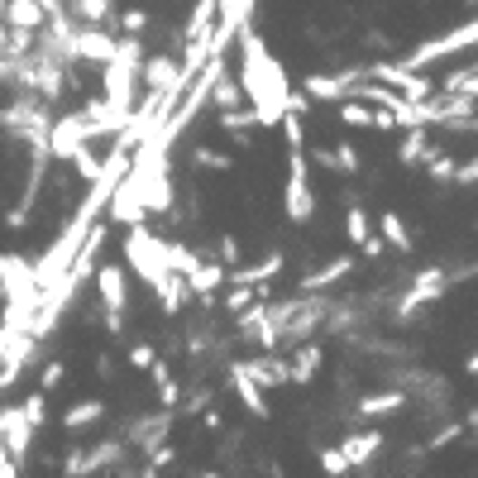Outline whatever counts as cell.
<instances>
[{"instance_id":"cell-56","label":"cell","mask_w":478,"mask_h":478,"mask_svg":"<svg viewBox=\"0 0 478 478\" xmlns=\"http://www.w3.org/2000/svg\"><path fill=\"white\" fill-rule=\"evenodd\" d=\"M196 478H225V473H220V469H206V473H196Z\"/></svg>"},{"instance_id":"cell-48","label":"cell","mask_w":478,"mask_h":478,"mask_svg":"<svg viewBox=\"0 0 478 478\" xmlns=\"http://www.w3.org/2000/svg\"><path fill=\"white\" fill-rule=\"evenodd\" d=\"M311 163H316V167H326V173H339V163H335V148H311Z\"/></svg>"},{"instance_id":"cell-26","label":"cell","mask_w":478,"mask_h":478,"mask_svg":"<svg viewBox=\"0 0 478 478\" xmlns=\"http://www.w3.org/2000/svg\"><path fill=\"white\" fill-rule=\"evenodd\" d=\"M206 100H211L215 110H230V106H249V100H244V91H239V81H234V77H225V72H220V77L211 81V96H206Z\"/></svg>"},{"instance_id":"cell-4","label":"cell","mask_w":478,"mask_h":478,"mask_svg":"<svg viewBox=\"0 0 478 478\" xmlns=\"http://www.w3.org/2000/svg\"><path fill=\"white\" fill-rule=\"evenodd\" d=\"M473 43H478V24H473V20H464V24L445 29L440 39H425V43H416V48H412V53H402V58H397V67H406V72H425V67L440 62V58H459V53H469Z\"/></svg>"},{"instance_id":"cell-12","label":"cell","mask_w":478,"mask_h":478,"mask_svg":"<svg viewBox=\"0 0 478 478\" xmlns=\"http://www.w3.org/2000/svg\"><path fill=\"white\" fill-rule=\"evenodd\" d=\"M354 77H364V67H345V72H316V77L301 81V91L311 96V100H345V91H349Z\"/></svg>"},{"instance_id":"cell-42","label":"cell","mask_w":478,"mask_h":478,"mask_svg":"<svg viewBox=\"0 0 478 478\" xmlns=\"http://www.w3.org/2000/svg\"><path fill=\"white\" fill-rule=\"evenodd\" d=\"M215 253H220V263H225V268H234L239 263V239L234 234H220L215 239Z\"/></svg>"},{"instance_id":"cell-16","label":"cell","mask_w":478,"mask_h":478,"mask_svg":"<svg viewBox=\"0 0 478 478\" xmlns=\"http://www.w3.org/2000/svg\"><path fill=\"white\" fill-rule=\"evenodd\" d=\"M320 364H326V354H320L316 339H297L292 358H287V373H292V383H311L320 373Z\"/></svg>"},{"instance_id":"cell-52","label":"cell","mask_w":478,"mask_h":478,"mask_svg":"<svg viewBox=\"0 0 478 478\" xmlns=\"http://www.w3.org/2000/svg\"><path fill=\"white\" fill-rule=\"evenodd\" d=\"M450 440H459V425H445V431H440V435H435L425 450H440V445H450Z\"/></svg>"},{"instance_id":"cell-21","label":"cell","mask_w":478,"mask_h":478,"mask_svg":"<svg viewBox=\"0 0 478 478\" xmlns=\"http://www.w3.org/2000/svg\"><path fill=\"white\" fill-rule=\"evenodd\" d=\"M215 287H225V263H196L186 272V292L192 297H215Z\"/></svg>"},{"instance_id":"cell-49","label":"cell","mask_w":478,"mask_h":478,"mask_svg":"<svg viewBox=\"0 0 478 478\" xmlns=\"http://www.w3.org/2000/svg\"><path fill=\"white\" fill-rule=\"evenodd\" d=\"M62 478H81V450H67V459H62Z\"/></svg>"},{"instance_id":"cell-47","label":"cell","mask_w":478,"mask_h":478,"mask_svg":"<svg viewBox=\"0 0 478 478\" xmlns=\"http://www.w3.org/2000/svg\"><path fill=\"white\" fill-rule=\"evenodd\" d=\"M454 182H464V186H473V182H478V163H473V158H464V163H454Z\"/></svg>"},{"instance_id":"cell-34","label":"cell","mask_w":478,"mask_h":478,"mask_svg":"<svg viewBox=\"0 0 478 478\" xmlns=\"http://www.w3.org/2000/svg\"><path fill=\"white\" fill-rule=\"evenodd\" d=\"M272 129H282V139H287V148H306V129H301V115H292V110H282L278 115V125Z\"/></svg>"},{"instance_id":"cell-8","label":"cell","mask_w":478,"mask_h":478,"mask_svg":"<svg viewBox=\"0 0 478 478\" xmlns=\"http://www.w3.org/2000/svg\"><path fill=\"white\" fill-rule=\"evenodd\" d=\"M91 282H96L100 306H110V311H125V306H129V268L125 263H100L96 259Z\"/></svg>"},{"instance_id":"cell-2","label":"cell","mask_w":478,"mask_h":478,"mask_svg":"<svg viewBox=\"0 0 478 478\" xmlns=\"http://www.w3.org/2000/svg\"><path fill=\"white\" fill-rule=\"evenodd\" d=\"M139 62H144L139 33H120L110 62H100V96H106L120 115H129L134 100H139Z\"/></svg>"},{"instance_id":"cell-31","label":"cell","mask_w":478,"mask_h":478,"mask_svg":"<svg viewBox=\"0 0 478 478\" xmlns=\"http://www.w3.org/2000/svg\"><path fill=\"white\" fill-rule=\"evenodd\" d=\"M220 129H259V115H253V106H230V110H220Z\"/></svg>"},{"instance_id":"cell-28","label":"cell","mask_w":478,"mask_h":478,"mask_svg":"<svg viewBox=\"0 0 478 478\" xmlns=\"http://www.w3.org/2000/svg\"><path fill=\"white\" fill-rule=\"evenodd\" d=\"M211 29H215V0H196L192 20H186V43L211 39Z\"/></svg>"},{"instance_id":"cell-37","label":"cell","mask_w":478,"mask_h":478,"mask_svg":"<svg viewBox=\"0 0 478 478\" xmlns=\"http://www.w3.org/2000/svg\"><path fill=\"white\" fill-rule=\"evenodd\" d=\"M368 230H373L368 211H364V206H349V211H345V234H349V244H358V239H364Z\"/></svg>"},{"instance_id":"cell-45","label":"cell","mask_w":478,"mask_h":478,"mask_svg":"<svg viewBox=\"0 0 478 478\" xmlns=\"http://www.w3.org/2000/svg\"><path fill=\"white\" fill-rule=\"evenodd\" d=\"M62 378H67V368H62V364H43V373H39V392H53Z\"/></svg>"},{"instance_id":"cell-24","label":"cell","mask_w":478,"mask_h":478,"mask_svg":"<svg viewBox=\"0 0 478 478\" xmlns=\"http://www.w3.org/2000/svg\"><path fill=\"white\" fill-rule=\"evenodd\" d=\"M67 5V14L72 20H81V24H106L110 14H115V0H62Z\"/></svg>"},{"instance_id":"cell-40","label":"cell","mask_w":478,"mask_h":478,"mask_svg":"<svg viewBox=\"0 0 478 478\" xmlns=\"http://www.w3.org/2000/svg\"><path fill=\"white\" fill-rule=\"evenodd\" d=\"M249 301H253V287H249V282H230V292H225V311L234 316V311H244Z\"/></svg>"},{"instance_id":"cell-19","label":"cell","mask_w":478,"mask_h":478,"mask_svg":"<svg viewBox=\"0 0 478 478\" xmlns=\"http://www.w3.org/2000/svg\"><path fill=\"white\" fill-rule=\"evenodd\" d=\"M349 272H354V259H345V253H339V259H330L326 268L306 272V278H301L297 287H301V292H326V287H330V282H345V278H349Z\"/></svg>"},{"instance_id":"cell-27","label":"cell","mask_w":478,"mask_h":478,"mask_svg":"<svg viewBox=\"0 0 478 478\" xmlns=\"http://www.w3.org/2000/svg\"><path fill=\"white\" fill-rule=\"evenodd\" d=\"M100 416H106V402H72V406H67V412H62V425H67V431H81V425H96Z\"/></svg>"},{"instance_id":"cell-25","label":"cell","mask_w":478,"mask_h":478,"mask_svg":"<svg viewBox=\"0 0 478 478\" xmlns=\"http://www.w3.org/2000/svg\"><path fill=\"white\" fill-rule=\"evenodd\" d=\"M378 234H383V244H387V249H397V253H406V249H412V230H406V220H402L397 211H383V220H378Z\"/></svg>"},{"instance_id":"cell-50","label":"cell","mask_w":478,"mask_h":478,"mask_svg":"<svg viewBox=\"0 0 478 478\" xmlns=\"http://www.w3.org/2000/svg\"><path fill=\"white\" fill-rule=\"evenodd\" d=\"M206 402H211V392H206V387L186 392V412H206Z\"/></svg>"},{"instance_id":"cell-7","label":"cell","mask_w":478,"mask_h":478,"mask_svg":"<svg viewBox=\"0 0 478 478\" xmlns=\"http://www.w3.org/2000/svg\"><path fill=\"white\" fill-rule=\"evenodd\" d=\"M450 282H454V272H450V268H425L421 278L406 287V297L397 301V316H402V320H412L421 306H431L435 297H445V292H450Z\"/></svg>"},{"instance_id":"cell-55","label":"cell","mask_w":478,"mask_h":478,"mask_svg":"<svg viewBox=\"0 0 478 478\" xmlns=\"http://www.w3.org/2000/svg\"><path fill=\"white\" fill-rule=\"evenodd\" d=\"M268 478H287V473H282V464H268Z\"/></svg>"},{"instance_id":"cell-41","label":"cell","mask_w":478,"mask_h":478,"mask_svg":"<svg viewBox=\"0 0 478 478\" xmlns=\"http://www.w3.org/2000/svg\"><path fill=\"white\" fill-rule=\"evenodd\" d=\"M335 163H339V173H345V177H354L358 167H364V158H358L354 144H339V148H335Z\"/></svg>"},{"instance_id":"cell-54","label":"cell","mask_w":478,"mask_h":478,"mask_svg":"<svg viewBox=\"0 0 478 478\" xmlns=\"http://www.w3.org/2000/svg\"><path fill=\"white\" fill-rule=\"evenodd\" d=\"M201 421H206V431H220V425H225V416H220V412H206Z\"/></svg>"},{"instance_id":"cell-6","label":"cell","mask_w":478,"mask_h":478,"mask_svg":"<svg viewBox=\"0 0 478 478\" xmlns=\"http://www.w3.org/2000/svg\"><path fill=\"white\" fill-rule=\"evenodd\" d=\"M91 139H106L87 115H58V120H48V158H72V153L81 148V144H91Z\"/></svg>"},{"instance_id":"cell-53","label":"cell","mask_w":478,"mask_h":478,"mask_svg":"<svg viewBox=\"0 0 478 478\" xmlns=\"http://www.w3.org/2000/svg\"><path fill=\"white\" fill-rule=\"evenodd\" d=\"M0 478H20V464H14V459H0Z\"/></svg>"},{"instance_id":"cell-43","label":"cell","mask_w":478,"mask_h":478,"mask_svg":"<svg viewBox=\"0 0 478 478\" xmlns=\"http://www.w3.org/2000/svg\"><path fill=\"white\" fill-rule=\"evenodd\" d=\"M177 402H182V387L173 383V373H167V378H158V406H173L177 412Z\"/></svg>"},{"instance_id":"cell-46","label":"cell","mask_w":478,"mask_h":478,"mask_svg":"<svg viewBox=\"0 0 478 478\" xmlns=\"http://www.w3.org/2000/svg\"><path fill=\"white\" fill-rule=\"evenodd\" d=\"M153 358H158V354H153V345H144V339L129 349V364H134V368H144V373H148V364H153Z\"/></svg>"},{"instance_id":"cell-11","label":"cell","mask_w":478,"mask_h":478,"mask_svg":"<svg viewBox=\"0 0 478 478\" xmlns=\"http://www.w3.org/2000/svg\"><path fill=\"white\" fill-rule=\"evenodd\" d=\"M0 440H5V454L20 464L33 445V425L20 416V406H0Z\"/></svg>"},{"instance_id":"cell-3","label":"cell","mask_w":478,"mask_h":478,"mask_svg":"<svg viewBox=\"0 0 478 478\" xmlns=\"http://www.w3.org/2000/svg\"><path fill=\"white\" fill-rule=\"evenodd\" d=\"M125 268H134L148 287H158L167 272H173V268H167V239L153 234L148 220L129 225V234H125Z\"/></svg>"},{"instance_id":"cell-35","label":"cell","mask_w":478,"mask_h":478,"mask_svg":"<svg viewBox=\"0 0 478 478\" xmlns=\"http://www.w3.org/2000/svg\"><path fill=\"white\" fill-rule=\"evenodd\" d=\"M445 91H454V96H473V91H478V67L464 62V72H450V77H445Z\"/></svg>"},{"instance_id":"cell-32","label":"cell","mask_w":478,"mask_h":478,"mask_svg":"<svg viewBox=\"0 0 478 478\" xmlns=\"http://www.w3.org/2000/svg\"><path fill=\"white\" fill-rule=\"evenodd\" d=\"M196 263H201V253H196V249L173 244V239H167V268H173V272H182V278H186V272H192Z\"/></svg>"},{"instance_id":"cell-22","label":"cell","mask_w":478,"mask_h":478,"mask_svg":"<svg viewBox=\"0 0 478 478\" xmlns=\"http://www.w3.org/2000/svg\"><path fill=\"white\" fill-rule=\"evenodd\" d=\"M406 406V392L397 387H387V392H368V397H358V416H392V412H402Z\"/></svg>"},{"instance_id":"cell-20","label":"cell","mask_w":478,"mask_h":478,"mask_svg":"<svg viewBox=\"0 0 478 478\" xmlns=\"http://www.w3.org/2000/svg\"><path fill=\"white\" fill-rule=\"evenodd\" d=\"M345 459H349V469H364L373 454L383 450V431H358V435H345Z\"/></svg>"},{"instance_id":"cell-29","label":"cell","mask_w":478,"mask_h":478,"mask_svg":"<svg viewBox=\"0 0 478 478\" xmlns=\"http://www.w3.org/2000/svg\"><path fill=\"white\" fill-rule=\"evenodd\" d=\"M335 115H339V125H354V129H373V106H364V100H335Z\"/></svg>"},{"instance_id":"cell-14","label":"cell","mask_w":478,"mask_h":478,"mask_svg":"<svg viewBox=\"0 0 478 478\" xmlns=\"http://www.w3.org/2000/svg\"><path fill=\"white\" fill-rule=\"evenodd\" d=\"M244 373L253 383H259L263 392L268 387H282V383H292V373H287V358H278V354H263V358H244Z\"/></svg>"},{"instance_id":"cell-17","label":"cell","mask_w":478,"mask_h":478,"mask_svg":"<svg viewBox=\"0 0 478 478\" xmlns=\"http://www.w3.org/2000/svg\"><path fill=\"white\" fill-rule=\"evenodd\" d=\"M0 14H5L10 29H43V5L39 0H0Z\"/></svg>"},{"instance_id":"cell-23","label":"cell","mask_w":478,"mask_h":478,"mask_svg":"<svg viewBox=\"0 0 478 478\" xmlns=\"http://www.w3.org/2000/svg\"><path fill=\"white\" fill-rule=\"evenodd\" d=\"M153 297H158V306H163L167 316H177L192 292H186V278H182V272H167V278H163L158 287H153Z\"/></svg>"},{"instance_id":"cell-30","label":"cell","mask_w":478,"mask_h":478,"mask_svg":"<svg viewBox=\"0 0 478 478\" xmlns=\"http://www.w3.org/2000/svg\"><path fill=\"white\" fill-rule=\"evenodd\" d=\"M120 454H125V450H120L115 440H100V445H96L91 454H81V478H91L96 469H110V464H120Z\"/></svg>"},{"instance_id":"cell-15","label":"cell","mask_w":478,"mask_h":478,"mask_svg":"<svg viewBox=\"0 0 478 478\" xmlns=\"http://www.w3.org/2000/svg\"><path fill=\"white\" fill-rule=\"evenodd\" d=\"M435 153V144H431V125H412V129H402V144H397V163H406V167H421L425 158Z\"/></svg>"},{"instance_id":"cell-38","label":"cell","mask_w":478,"mask_h":478,"mask_svg":"<svg viewBox=\"0 0 478 478\" xmlns=\"http://www.w3.org/2000/svg\"><path fill=\"white\" fill-rule=\"evenodd\" d=\"M192 158L201 167H211V173H234V158H230V153H220V148H196Z\"/></svg>"},{"instance_id":"cell-33","label":"cell","mask_w":478,"mask_h":478,"mask_svg":"<svg viewBox=\"0 0 478 478\" xmlns=\"http://www.w3.org/2000/svg\"><path fill=\"white\" fill-rule=\"evenodd\" d=\"M20 416L33 425V431H39V425L48 421V392H29V397L20 402Z\"/></svg>"},{"instance_id":"cell-36","label":"cell","mask_w":478,"mask_h":478,"mask_svg":"<svg viewBox=\"0 0 478 478\" xmlns=\"http://www.w3.org/2000/svg\"><path fill=\"white\" fill-rule=\"evenodd\" d=\"M320 469H326V478H349V473H354V469H349V459H345V450H339V445L320 450Z\"/></svg>"},{"instance_id":"cell-51","label":"cell","mask_w":478,"mask_h":478,"mask_svg":"<svg viewBox=\"0 0 478 478\" xmlns=\"http://www.w3.org/2000/svg\"><path fill=\"white\" fill-rule=\"evenodd\" d=\"M106 311V330L110 335H125V311H110V306H100Z\"/></svg>"},{"instance_id":"cell-39","label":"cell","mask_w":478,"mask_h":478,"mask_svg":"<svg viewBox=\"0 0 478 478\" xmlns=\"http://www.w3.org/2000/svg\"><path fill=\"white\" fill-rule=\"evenodd\" d=\"M67 163L77 167V177H81V182H91V177L100 173V158H96V153H91L87 144H81V148H77V153H72V158H67Z\"/></svg>"},{"instance_id":"cell-9","label":"cell","mask_w":478,"mask_h":478,"mask_svg":"<svg viewBox=\"0 0 478 478\" xmlns=\"http://www.w3.org/2000/svg\"><path fill=\"white\" fill-rule=\"evenodd\" d=\"M115 53V33H106V24H81L72 29V39H67V58H87V62H110Z\"/></svg>"},{"instance_id":"cell-13","label":"cell","mask_w":478,"mask_h":478,"mask_svg":"<svg viewBox=\"0 0 478 478\" xmlns=\"http://www.w3.org/2000/svg\"><path fill=\"white\" fill-rule=\"evenodd\" d=\"M230 387L239 392V402H244V412H249V416L268 421V412H272V406H268V392L244 373V358H234V364H230Z\"/></svg>"},{"instance_id":"cell-10","label":"cell","mask_w":478,"mask_h":478,"mask_svg":"<svg viewBox=\"0 0 478 478\" xmlns=\"http://www.w3.org/2000/svg\"><path fill=\"white\" fill-rule=\"evenodd\" d=\"M139 87L144 91H186V81L177 72V58H167V53H153L139 62Z\"/></svg>"},{"instance_id":"cell-5","label":"cell","mask_w":478,"mask_h":478,"mask_svg":"<svg viewBox=\"0 0 478 478\" xmlns=\"http://www.w3.org/2000/svg\"><path fill=\"white\" fill-rule=\"evenodd\" d=\"M282 206L292 225H306L316 215V192L306 182V148H287V192H282Z\"/></svg>"},{"instance_id":"cell-1","label":"cell","mask_w":478,"mask_h":478,"mask_svg":"<svg viewBox=\"0 0 478 478\" xmlns=\"http://www.w3.org/2000/svg\"><path fill=\"white\" fill-rule=\"evenodd\" d=\"M234 48H239V91L259 115V129H272L278 125V115L287 106V91H292V81H287L282 62L268 53V43L259 39V29L253 24H239L234 33Z\"/></svg>"},{"instance_id":"cell-18","label":"cell","mask_w":478,"mask_h":478,"mask_svg":"<svg viewBox=\"0 0 478 478\" xmlns=\"http://www.w3.org/2000/svg\"><path fill=\"white\" fill-rule=\"evenodd\" d=\"M282 263H287V259H282V249H272L268 259L249 263V268H234V272L225 268V282H249V287H253V282H272V278L282 272Z\"/></svg>"},{"instance_id":"cell-44","label":"cell","mask_w":478,"mask_h":478,"mask_svg":"<svg viewBox=\"0 0 478 478\" xmlns=\"http://www.w3.org/2000/svg\"><path fill=\"white\" fill-rule=\"evenodd\" d=\"M120 29H125V33H144L148 29V10H125V14H120Z\"/></svg>"}]
</instances>
